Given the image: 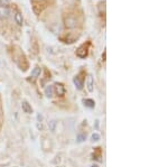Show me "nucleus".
Here are the masks:
<instances>
[{
	"label": "nucleus",
	"mask_w": 168,
	"mask_h": 167,
	"mask_svg": "<svg viewBox=\"0 0 168 167\" xmlns=\"http://www.w3.org/2000/svg\"><path fill=\"white\" fill-rule=\"evenodd\" d=\"M54 93H56L59 96H63V95L65 94V87H64V85L61 84V83H56L54 85Z\"/></svg>",
	"instance_id": "nucleus-1"
},
{
	"label": "nucleus",
	"mask_w": 168,
	"mask_h": 167,
	"mask_svg": "<svg viewBox=\"0 0 168 167\" xmlns=\"http://www.w3.org/2000/svg\"><path fill=\"white\" fill-rule=\"evenodd\" d=\"M10 16V10L6 6H0V19H7Z\"/></svg>",
	"instance_id": "nucleus-2"
},
{
	"label": "nucleus",
	"mask_w": 168,
	"mask_h": 167,
	"mask_svg": "<svg viewBox=\"0 0 168 167\" xmlns=\"http://www.w3.org/2000/svg\"><path fill=\"white\" fill-rule=\"evenodd\" d=\"M65 26L67 28H74L76 26V19L73 17H67L65 19Z\"/></svg>",
	"instance_id": "nucleus-3"
},
{
	"label": "nucleus",
	"mask_w": 168,
	"mask_h": 167,
	"mask_svg": "<svg viewBox=\"0 0 168 167\" xmlns=\"http://www.w3.org/2000/svg\"><path fill=\"white\" fill-rule=\"evenodd\" d=\"M22 108L25 113H33V108H31V106L27 101H22Z\"/></svg>",
	"instance_id": "nucleus-4"
},
{
	"label": "nucleus",
	"mask_w": 168,
	"mask_h": 167,
	"mask_svg": "<svg viewBox=\"0 0 168 167\" xmlns=\"http://www.w3.org/2000/svg\"><path fill=\"white\" fill-rule=\"evenodd\" d=\"M15 22L17 25H19V26H22L24 25V18H22V15L19 13V11H17L15 14Z\"/></svg>",
	"instance_id": "nucleus-5"
},
{
	"label": "nucleus",
	"mask_w": 168,
	"mask_h": 167,
	"mask_svg": "<svg viewBox=\"0 0 168 167\" xmlns=\"http://www.w3.org/2000/svg\"><path fill=\"white\" fill-rule=\"evenodd\" d=\"M73 81H74L75 87H77V90H82V89H83V80L81 79L79 75H77V76H75Z\"/></svg>",
	"instance_id": "nucleus-6"
},
{
	"label": "nucleus",
	"mask_w": 168,
	"mask_h": 167,
	"mask_svg": "<svg viewBox=\"0 0 168 167\" xmlns=\"http://www.w3.org/2000/svg\"><path fill=\"white\" fill-rule=\"evenodd\" d=\"M54 94H55V93H54V87H53V85L46 87V89H45V95H46L47 98H52Z\"/></svg>",
	"instance_id": "nucleus-7"
},
{
	"label": "nucleus",
	"mask_w": 168,
	"mask_h": 167,
	"mask_svg": "<svg viewBox=\"0 0 168 167\" xmlns=\"http://www.w3.org/2000/svg\"><path fill=\"white\" fill-rule=\"evenodd\" d=\"M93 87H94V81L92 79V76L90 75L88 78V90L89 92H92L93 91Z\"/></svg>",
	"instance_id": "nucleus-8"
},
{
	"label": "nucleus",
	"mask_w": 168,
	"mask_h": 167,
	"mask_svg": "<svg viewBox=\"0 0 168 167\" xmlns=\"http://www.w3.org/2000/svg\"><path fill=\"white\" fill-rule=\"evenodd\" d=\"M40 73H42V68H40V67H35V68L31 71V74H30V75H31L33 78H38V76L40 75Z\"/></svg>",
	"instance_id": "nucleus-9"
},
{
	"label": "nucleus",
	"mask_w": 168,
	"mask_h": 167,
	"mask_svg": "<svg viewBox=\"0 0 168 167\" xmlns=\"http://www.w3.org/2000/svg\"><path fill=\"white\" fill-rule=\"evenodd\" d=\"M83 102H84V104H85L88 108H94L95 103L93 100H91V99H84Z\"/></svg>",
	"instance_id": "nucleus-10"
},
{
	"label": "nucleus",
	"mask_w": 168,
	"mask_h": 167,
	"mask_svg": "<svg viewBox=\"0 0 168 167\" xmlns=\"http://www.w3.org/2000/svg\"><path fill=\"white\" fill-rule=\"evenodd\" d=\"M56 126H57V122H56V120H52L48 122V128H49V130L52 132H54L55 129H56Z\"/></svg>",
	"instance_id": "nucleus-11"
},
{
	"label": "nucleus",
	"mask_w": 168,
	"mask_h": 167,
	"mask_svg": "<svg viewBox=\"0 0 168 167\" xmlns=\"http://www.w3.org/2000/svg\"><path fill=\"white\" fill-rule=\"evenodd\" d=\"M76 138H77V141H80L81 143V141H84V140L86 139V136H85L84 133H79Z\"/></svg>",
	"instance_id": "nucleus-12"
},
{
	"label": "nucleus",
	"mask_w": 168,
	"mask_h": 167,
	"mask_svg": "<svg viewBox=\"0 0 168 167\" xmlns=\"http://www.w3.org/2000/svg\"><path fill=\"white\" fill-rule=\"evenodd\" d=\"M100 139V136L98 135V133H93L92 135V140H94V141H98Z\"/></svg>",
	"instance_id": "nucleus-13"
},
{
	"label": "nucleus",
	"mask_w": 168,
	"mask_h": 167,
	"mask_svg": "<svg viewBox=\"0 0 168 167\" xmlns=\"http://www.w3.org/2000/svg\"><path fill=\"white\" fill-rule=\"evenodd\" d=\"M0 2H1L2 6H6V5H8L10 2V0H0Z\"/></svg>",
	"instance_id": "nucleus-14"
},
{
	"label": "nucleus",
	"mask_w": 168,
	"mask_h": 167,
	"mask_svg": "<svg viewBox=\"0 0 168 167\" xmlns=\"http://www.w3.org/2000/svg\"><path fill=\"white\" fill-rule=\"evenodd\" d=\"M37 120H38V122H42V120H43V116H42L40 113L37 115Z\"/></svg>",
	"instance_id": "nucleus-15"
},
{
	"label": "nucleus",
	"mask_w": 168,
	"mask_h": 167,
	"mask_svg": "<svg viewBox=\"0 0 168 167\" xmlns=\"http://www.w3.org/2000/svg\"><path fill=\"white\" fill-rule=\"evenodd\" d=\"M91 167H98V165H93V166H91Z\"/></svg>",
	"instance_id": "nucleus-16"
}]
</instances>
